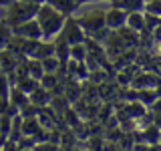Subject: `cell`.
<instances>
[{"label": "cell", "instance_id": "obj_1", "mask_svg": "<svg viewBox=\"0 0 161 151\" xmlns=\"http://www.w3.org/2000/svg\"><path fill=\"white\" fill-rule=\"evenodd\" d=\"M36 22L40 26V32H42V38L44 40H53L57 34L60 32V28H63L64 24V14H60L54 6H50V4L42 2L38 4V10H36Z\"/></svg>", "mask_w": 161, "mask_h": 151}, {"label": "cell", "instance_id": "obj_2", "mask_svg": "<svg viewBox=\"0 0 161 151\" xmlns=\"http://www.w3.org/2000/svg\"><path fill=\"white\" fill-rule=\"evenodd\" d=\"M36 10H38V4H34V2L14 0L12 4L6 6V18H4V22L12 28V26H16V24L24 22V20L34 18V16H36Z\"/></svg>", "mask_w": 161, "mask_h": 151}, {"label": "cell", "instance_id": "obj_3", "mask_svg": "<svg viewBox=\"0 0 161 151\" xmlns=\"http://www.w3.org/2000/svg\"><path fill=\"white\" fill-rule=\"evenodd\" d=\"M80 28L85 30V34L89 36H95L99 30L105 28V10L103 8H89L83 10L80 16H77Z\"/></svg>", "mask_w": 161, "mask_h": 151}, {"label": "cell", "instance_id": "obj_4", "mask_svg": "<svg viewBox=\"0 0 161 151\" xmlns=\"http://www.w3.org/2000/svg\"><path fill=\"white\" fill-rule=\"evenodd\" d=\"M57 36H60L67 44H77V42H85V30L80 28L77 16L70 14V16L64 18V24Z\"/></svg>", "mask_w": 161, "mask_h": 151}, {"label": "cell", "instance_id": "obj_5", "mask_svg": "<svg viewBox=\"0 0 161 151\" xmlns=\"http://www.w3.org/2000/svg\"><path fill=\"white\" fill-rule=\"evenodd\" d=\"M12 34H16V36H22V38H42V32H40V26L36 22V18H30V20H24V22L16 24V26H12Z\"/></svg>", "mask_w": 161, "mask_h": 151}, {"label": "cell", "instance_id": "obj_6", "mask_svg": "<svg viewBox=\"0 0 161 151\" xmlns=\"http://www.w3.org/2000/svg\"><path fill=\"white\" fill-rule=\"evenodd\" d=\"M125 20H127V12L119 6H111L105 10V26L109 30H119L121 26H125Z\"/></svg>", "mask_w": 161, "mask_h": 151}, {"label": "cell", "instance_id": "obj_7", "mask_svg": "<svg viewBox=\"0 0 161 151\" xmlns=\"http://www.w3.org/2000/svg\"><path fill=\"white\" fill-rule=\"evenodd\" d=\"M135 89H155V85L159 83V77L155 73H139L135 75V79L131 81Z\"/></svg>", "mask_w": 161, "mask_h": 151}, {"label": "cell", "instance_id": "obj_8", "mask_svg": "<svg viewBox=\"0 0 161 151\" xmlns=\"http://www.w3.org/2000/svg\"><path fill=\"white\" fill-rule=\"evenodd\" d=\"M50 97H53V95H50V91H47L44 87H38L32 91V93H28V101L32 105H36V107L40 109V107H47V105L50 103Z\"/></svg>", "mask_w": 161, "mask_h": 151}, {"label": "cell", "instance_id": "obj_9", "mask_svg": "<svg viewBox=\"0 0 161 151\" xmlns=\"http://www.w3.org/2000/svg\"><path fill=\"white\" fill-rule=\"evenodd\" d=\"M125 26L137 30V32H141V30H145V14L143 10H137V12H127V20H125Z\"/></svg>", "mask_w": 161, "mask_h": 151}, {"label": "cell", "instance_id": "obj_10", "mask_svg": "<svg viewBox=\"0 0 161 151\" xmlns=\"http://www.w3.org/2000/svg\"><path fill=\"white\" fill-rule=\"evenodd\" d=\"M44 2L50 4V6H54L60 14H64V16H70V14L79 8L75 0H44Z\"/></svg>", "mask_w": 161, "mask_h": 151}, {"label": "cell", "instance_id": "obj_11", "mask_svg": "<svg viewBox=\"0 0 161 151\" xmlns=\"http://www.w3.org/2000/svg\"><path fill=\"white\" fill-rule=\"evenodd\" d=\"M147 113V107H145L143 103H139L137 99H133L131 103H127V107H125V115H127V119H141L143 115Z\"/></svg>", "mask_w": 161, "mask_h": 151}, {"label": "cell", "instance_id": "obj_12", "mask_svg": "<svg viewBox=\"0 0 161 151\" xmlns=\"http://www.w3.org/2000/svg\"><path fill=\"white\" fill-rule=\"evenodd\" d=\"M8 101H10V105H12V107L20 109L22 105L28 103V95L24 93V91H20L16 85H12V89H10V93H8Z\"/></svg>", "mask_w": 161, "mask_h": 151}, {"label": "cell", "instance_id": "obj_13", "mask_svg": "<svg viewBox=\"0 0 161 151\" xmlns=\"http://www.w3.org/2000/svg\"><path fill=\"white\" fill-rule=\"evenodd\" d=\"M137 93H135V99L139 101V103H143L145 107H151V103H153L155 99H157V95H155V89H135Z\"/></svg>", "mask_w": 161, "mask_h": 151}, {"label": "cell", "instance_id": "obj_14", "mask_svg": "<svg viewBox=\"0 0 161 151\" xmlns=\"http://www.w3.org/2000/svg\"><path fill=\"white\" fill-rule=\"evenodd\" d=\"M115 6L123 8L125 12H137V10H143L145 0H115Z\"/></svg>", "mask_w": 161, "mask_h": 151}, {"label": "cell", "instance_id": "obj_15", "mask_svg": "<svg viewBox=\"0 0 161 151\" xmlns=\"http://www.w3.org/2000/svg\"><path fill=\"white\" fill-rule=\"evenodd\" d=\"M87 54L89 53H87V44L85 42H77L69 47V59H73V60H85Z\"/></svg>", "mask_w": 161, "mask_h": 151}, {"label": "cell", "instance_id": "obj_16", "mask_svg": "<svg viewBox=\"0 0 161 151\" xmlns=\"http://www.w3.org/2000/svg\"><path fill=\"white\" fill-rule=\"evenodd\" d=\"M40 64H42L44 73H58V69H60V60L54 54H50L47 59H40Z\"/></svg>", "mask_w": 161, "mask_h": 151}, {"label": "cell", "instance_id": "obj_17", "mask_svg": "<svg viewBox=\"0 0 161 151\" xmlns=\"http://www.w3.org/2000/svg\"><path fill=\"white\" fill-rule=\"evenodd\" d=\"M38 85L44 87L47 91H53L58 85V75L57 73H44L42 77H40V81H38Z\"/></svg>", "mask_w": 161, "mask_h": 151}, {"label": "cell", "instance_id": "obj_18", "mask_svg": "<svg viewBox=\"0 0 161 151\" xmlns=\"http://www.w3.org/2000/svg\"><path fill=\"white\" fill-rule=\"evenodd\" d=\"M10 89H12V79L8 73L0 70V97H8Z\"/></svg>", "mask_w": 161, "mask_h": 151}, {"label": "cell", "instance_id": "obj_19", "mask_svg": "<svg viewBox=\"0 0 161 151\" xmlns=\"http://www.w3.org/2000/svg\"><path fill=\"white\" fill-rule=\"evenodd\" d=\"M145 14H153V16L161 18V0H145Z\"/></svg>", "mask_w": 161, "mask_h": 151}, {"label": "cell", "instance_id": "obj_20", "mask_svg": "<svg viewBox=\"0 0 161 151\" xmlns=\"http://www.w3.org/2000/svg\"><path fill=\"white\" fill-rule=\"evenodd\" d=\"M8 109H10L8 97H0V115H2V113H8Z\"/></svg>", "mask_w": 161, "mask_h": 151}, {"label": "cell", "instance_id": "obj_21", "mask_svg": "<svg viewBox=\"0 0 161 151\" xmlns=\"http://www.w3.org/2000/svg\"><path fill=\"white\" fill-rule=\"evenodd\" d=\"M151 113H161V97H157L153 101V103H151Z\"/></svg>", "mask_w": 161, "mask_h": 151}, {"label": "cell", "instance_id": "obj_22", "mask_svg": "<svg viewBox=\"0 0 161 151\" xmlns=\"http://www.w3.org/2000/svg\"><path fill=\"white\" fill-rule=\"evenodd\" d=\"M155 95H157V97H161V79H159V83L155 85Z\"/></svg>", "mask_w": 161, "mask_h": 151}, {"label": "cell", "instance_id": "obj_23", "mask_svg": "<svg viewBox=\"0 0 161 151\" xmlns=\"http://www.w3.org/2000/svg\"><path fill=\"white\" fill-rule=\"evenodd\" d=\"M14 0H0V6H8V4H12Z\"/></svg>", "mask_w": 161, "mask_h": 151}, {"label": "cell", "instance_id": "obj_24", "mask_svg": "<svg viewBox=\"0 0 161 151\" xmlns=\"http://www.w3.org/2000/svg\"><path fill=\"white\" fill-rule=\"evenodd\" d=\"M4 141H6V137H4V135H2V131H0V147L4 145Z\"/></svg>", "mask_w": 161, "mask_h": 151}, {"label": "cell", "instance_id": "obj_25", "mask_svg": "<svg viewBox=\"0 0 161 151\" xmlns=\"http://www.w3.org/2000/svg\"><path fill=\"white\" fill-rule=\"evenodd\" d=\"M77 2V6H80V4H87V2H91V0H75Z\"/></svg>", "mask_w": 161, "mask_h": 151}, {"label": "cell", "instance_id": "obj_26", "mask_svg": "<svg viewBox=\"0 0 161 151\" xmlns=\"http://www.w3.org/2000/svg\"><path fill=\"white\" fill-rule=\"evenodd\" d=\"M26 2H34V4H42L44 0H26Z\"/></svg>", "mask_w": 161, "mask_h": 151}, {"label": "cell", "instance_id": "obj_27", "mask_svg": "<svg viewBox=\"0 0 161 151\" xmlns=\"http://www.w3.org/2000/svg\"><path fill=\"white\" fill-rule=\"evenodd\" d=\"M157 143H159V145H161V129H159V141H157Z\"/></svg>", "mask_w": 161, "mask_h": 151}]
</instances>
